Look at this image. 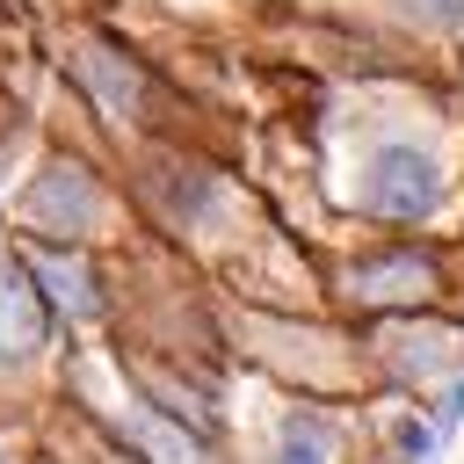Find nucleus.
I'll use <instances>...</instances> for the list:
<instances>
[{
    "label": "nucleus",
    "instance_id": "9b49d317",
    "mask_svg": "<svg viewBox=\"0 0 464 464\" xmlns=\"http://www.w3.org/2000/svg\"><path fill=\"white\" fill-rule=\"evenodd\" d=\"M399 450H406V457H428L435 435H428V428H399Z\"/></svg>",
    "mask_w": 464,
    "mask_h": 464
},
{
    "label": "nucleus",
    "instance_id": "7ed1b4c3",
    "mask_svg": "<svg viewBox=\"0 0 464 464\" xmlns=\"http://www.w3.org/2000/svg\"><path fill=\"white\" fill-rule=\"evenodd\" d=\"M435 290V261L428 254H384L355 268V297L362 304H420Z\"/></svg>",
    "mask_w": 464,
    "mask_h": 464
},
{
    "label": "nucleus",
    "instance_id": "39448f33",
    "mask_svg": "<svg viewBox=\"0 0 464 464\" xmlns=\"http://www.w3.org/2000/svg\"><path fill=\"white\" fill-rule=\"evenodd\" d=\"M29 276L44 283V297H58V304H65V312H80V319L102 304V297H94V283H87V268H80V261H65V254H36V261H29Z\"/></svg>",
    "mask_w": 464,
    "mask_h": 464
},
{
    "label": "nucleus",
    "instance_id": "423d86ee",
    "mask_svg": "<svg viewBox=\"0 0 464 464\" xmlns=\"http://www.w3.org/2000/svg\"><path fill=\"white\" fill-rule=\"evenodd\" d=\"M276 464H334V428L319 413H283L276 428Z\"/></svg>",
    "mask_w": 464,
    "mask_h": 464
},
{
    "label": "nucleus",
    "instance_id": "20e7f679",
    "mask_svg": "<svg viewBox=\"0 0 464 464\" xmlns=\"http://www.w3.org/2000/svg\"><path fill=\"white\" fill-rule=\"evenodd\" d=\"M29 210H36L44 225H58V232H80V225L94 218V181H87L80 167H51V174L36 181V196H29Z\"/></svg>",
    "mask_w": 464,
    "mask_h": 464
},
{
    "label": "nucleus",
    "instance_id": "1a4fd4ad",
    "mask_svg": "<svg viewBox=\"0 0 464 464\" xmlns=\"http://www.w3.org/2000/svg\"><path fill=\"white\" fill-rule=\"evenodd\" d=\"M435 428H442V435H457V428H464V384H457V392L435 406Z\"/></svg>",
    "mask_w": 464,
    "mask_h": 464
},
{
    "label": "nucleus",
    "instance_id": "f257e3e1",
    "mask_svg": "<svg viewBox=\"0 0 464 464\" xmlns=\"http://www.w3.org/2000/svg\"><path fill=\"white\" fill-rule=\"evenodd\" d=\"M435 203H442V167H435V152H420V145H384V152L370 160V174H362V210H370V218H384V225H420Z\"/></svg>",
    "mask_w": 464,
    "mask_h": 464
},
{
    "label": "nucleus",
    "instance_id": "9d476101",
    "mask_svg": "<svg viewBox=\"0 0 464 464\" xmlns=\"http://www.w3.org/2000/svg\"><path fill=\"white\" fill-rule=\"evenodd\" d=\"M413 14H428V22H464V0H406Z\"/></svg>",
    "mask_w": 464,
    "mask_h": 464
},
{
    "label": "nucleus",
    "instance_id": "6e6552de",
    "mask_svg": "<svg viewBox=\"0 0 464 464\" xmlns=\"http://www.w3.org/2000/svg\"><path fill=\"white\" fill-rule=\"evenodd\" d=\"M80 72H87V87H102V94H109V109H130V102H138V72H130V65H116V51H87V58H80Z\"/></svg>",
    "mask_w": 464,
    "mask_h": 464
},
{
    "label": "nucleus",
    "instance_id": "0eeeda50",
    "mask_svg": "<svg viewBox=\"0 0 464 464\" xmlns=\"http://www.w3.org/2000/svg\"><path fill=\"white\" fill-rule=\"evenodd\" d=\"M130 442H138L145 457H160V464H203V442L181 435L167 413H138V420H130Z\"/></svg>",
    "mask_w": 464,
    "mask_h": 464
},
{
    "label": "nucleus",
    "instance_id": "f03ea898",
    "mask_svg": "<svg viewBox=\"0 0 464 464\" xmlns=\"http://www.w3.org/2000/svg\"><path fill=\"white\" fill-rule=\"evenodd\" d=\"M51 341V297L29 261H0V362H22Z\"/></svg>",
    "mask_w": 464,
    "mask_h": 464
}]
</instances>
